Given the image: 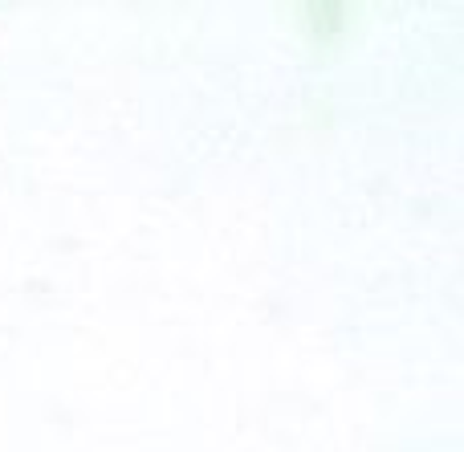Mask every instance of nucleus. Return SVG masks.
<instances>
[]
</instances>
